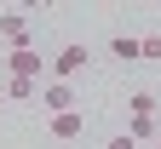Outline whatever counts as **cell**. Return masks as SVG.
<instances>
[{
  "instance_id": "5b68a950",
  "label": "cell",
  "mask_w": 161,
  "mask_h": 149,
  "mask_svg": "<svg viewBox=\"0 0 161 149\" xmlns=\"http://www.w3.org/2000/svg\"><path fill=\"white\" fill-rule=\"evenodd\" d=\"M52 138H64V143H75V138H86V115L80 109H69V115H52V126H46Z\"/></svg>"
},
{
  "instance_id": "52a82bcc",
  "label": "cell",
  "mask_w": 161,
  "mask_h": 149,
  "mask_svg": "<svg viewBox=\"0 0 161 149\" xmlns=\"http://www.w3.org/2000/svg\"><path fill=\"white\" fill-rule=\"evenodd\" d=\"M127 120H155V92H150V86H132V98H127Z\"/></svg>"
},
{
  "instance_id": "7a4b0ae2",
  "label": "cell",
  "mask_w": 161,
  "mask_h": 149,
  "mask_svg": "<svg viewBox=\"0 0 161 149\" xmlns=\"http://www.w3.org/2000/svg\"><path fill=\"white\" fill-rule=\"evenodd\" d=\"M52 63L40 57V46H29V52H6V80H40Z\"/></svg>"
},
{
  "instance_id": "6da1fadb",
  "label": "cell",
  "mask_w": 161,
  "mask_h": 149,
  "mask_svg": "<svg viewBox=\"0 0 161 149\" xmlns=\"http://www.w3.org/2000/svg\"><path fill=\"white\" fill-rule=\"evenodd\" d=\"M80 69H92L86 40H69V46H58V57H52V75H58V80H75Z\"/></svg>"
},
{
  "instance_id": "3957f363",
  "label": "cell",
  "mask_w": 161,
  "mask_h": 149,
  "mask_svg": "<svg viewBox=\"0 0 161 149\" xmlns=\"http://www.w3.org/2000/svg\"><path fill=\"white\" fill-rule=\"evenodd\" d=\"M0 46H6V52H29V46H35L23 12H6V17H0Z\"/></svg>"
},
{
  "instance_id": "4fadbf2b",
  "label": "cell",
  "mask_w": 161,
  "mask_h": 149,
  "mask_svg": "<svg viewBox=\"0 0 161 149\" xmlns=\"http://www.w3.org/2000/svg\"><path fill=\"white\" fill-rule=\"evenodd\" d=\"M155 149H161V138H155Z\"/></svg>"
},
{
  "instance_id": "ba28073f",
  "label": "cell",
  "mask_w": 161,
  "mask_h": 149,
  "mask_svg": "<svg viewBox=\"0 0 161 149\" xmlns=\"http://www.w3.org/2000/svg\"><path fill=\"white\" fill-rule=\"evenodd\" d=\"M40 98V80H6V103H35Z\"/></svg>"
},
{
  "instance_id": "7c38bea8",
  "label": "cell",
  "mask_w": 161,
  "mask_h": 149,
  "mask_svg": "<svg viewBox=\"0 0 161 149\" xmlns=\"http://www.w3.org/2000/svg\"><path fill=\"white\" fill-rule=\"evenodd\" d=\"M0 103H6V86H0Z\"/></svg>"
},
{
  "instance_id": "30bf717a",
  "label": "cell",
  "mask_w": 161,
  "mask_h": 149,
  "mask_svg": "<svg viewBox=\"0 0 161 149\" xmlns=\"http://www.w3.org/2000/svg\"><path fill=\"white\" fill-rule=\"evenodd\" d=\"M144 63H161V35H144Z\"/></svg>"
},
{
  "instance_id": "277c9868",
  "label": "cell",
  "mask_w": 161,
  "mask_h": 149,
  "mask_svg": "<svg viewBox=\"0 0 161 149\" xmlns=\"http://www.w3.org/2000/svg\"><path fill=\"white\" fill-rule=\"evenodd\" d=\"M40 103H46V115H69V109H80L69 80H52V86H40Z\"/></svg>"
},
{
  "instance_id": "9c48e42d",
  "label": "cell",
  "mask_w": 161,
  "mask_h": 149,
  "mask_svg": "<svg viewBox=\"0 0 161 149\" xmlns=\"http://www.w3.org/2000/svg\"><path fill=\"white\" fill-rule=\"evenodd\" d=\"M127 132L144 143V138H161V126H155V120H127Z\"/></svg>"
},
{
  "instance_id": "8fae6325",
  "label": "cell",
  "mask_w": 161,
  "mask_h": 149,
  "mask_svg": "<svg viewBox=\"0 0 161 149\" xmlns=\"http://www.w3.org/2000/svg\"><path fill=\"white\" fill-rule=\"evenodd\" d=\"M104 149H138V138H132V132H115V138H109Z\"/></svg>"
},
{
  "instance_id": "8992f818",
  "label": "cell",
  "mask_w": 161,
  "mask_h": 149,
  "mask_svg": "<svg viewBox=\"0 0 161 149\" xmlns=\"http://www.w3.org/2000/svg\"><path fill=\"white\" fill-rule=\"evenodd\" d=\"M109 57L115 63H138L144 57V35H109Z\"/></svg>"
}]
</instances>
